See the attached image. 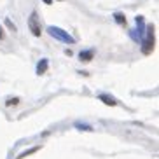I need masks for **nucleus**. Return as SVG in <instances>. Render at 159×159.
Instances as JSON below:
<instances>
[{"instance_id":"nucleus-1","label":"nucleus","mask_w":159,"mask_h":159,"mask_svg":"<svg viewBox=\"0 0 159 159\" xmlns=\"http://www.w3.org/2000/svg\"><path fill=\"white\" fill-rule=\"evenodd\" d=\"M140 42H142V52L143 54H150V52L154 51L156 39H154V26L152 25L145 26V33H143V37H142Z\"/></svg>"},{"instance_id":"nucleus-2","label":"nucleus","mask_w":159,"mask_h":159,"mask_svg":"<svg viewBox=\"0 0 159 159\" xmlns=\"http://www.w3.org/2000/svg\"><path fill=\"white\" fill-rule=\"evenodd\" d=\"M47 33H49L52 39L61 40L63 44H70V46H74V44H75V39L72 37L68 32H65L63 28H60V26H47Z\"/></svg>"},{"instance_id":"nucleus-3","label":"nucleus","mask_w":159,"mask_h":159,"mask_svg":"<svg viewBox=\"0 0 159 159\" xmlns=\"http://www.w3.org/2000/svg\"><path fill=\"white\" fill-rule=\"evenodd\" d=\"M28 28H30V32L33 33V37H40V35H42L40 21H39V16H37L35 11H33L32 14H30V18H28Z\"/></svg>"},{"instance_id":"nucleus-4","label":"nucleus","mask_w":159,"mask_h":159,"mask_svg":"<svg viewBox=\"0 0 159 159\" xmlns=\"http://www.w3.org/2000/svg\"><path fill=\"white\" fill-rule=\"evenodd\" d=\"M136 21V35H138V40H142L145 33V21H143V16H136L135 18Z\"/></svg>"},{"instance_id":"nucleus-5","label":"nucleus","mask_w":159,"mask_h":159,"mask_svg":"<svg viewBox=\"0 0 159 159\" xmlns=\"http://www.w3.org/2000/svg\"><path fill=\"white\" fill-rule=\"evenodd\" d=\"M98 100H100V102H103L105 105H108V107H116V105H117V100L114 98V96H110V94H107V93L98 94Z\"/></svg>"},{"instance_id":"nucleus-6","label":"nucleus","mask_w":159,"mask_h":159,"mask_svg":"<svg viewBox=\"0 0 159 159\" xmlns=\"http://www.w3.org/2000/svg\"><path fill=\"white\" fill-rule=\"evenodd\" d=\"M93 58H94V51H93V49H88V51H80L79 52V60L82 61V63H89Z\"/></svg>"},{"instance_id":"nucleus-7","label":"nucleus","mask_w":159,"mask_h":159,"mask_svg":"<svg viewBox=\"0 0 159 159\" xmlns=\"http://www.w3.org/2000/svg\"><path fill=\"white\" fill-rule=\"evenodd\" d=\"M47 66H49V60L42 58V60L37 63V75H44L47 72Z\"/></svg>"},{"instance_id":"nucleus-8","label":"nucleus","mask_w":159,"mask_h":159,"mask_svg":"<svg viewBox=\"0 0 159 159\" xmlns=\"http://www.w3.org/2000/svg\"><path fill=\"white\" fill-rule=\"evenodd\" d=\"M77 129H80V131H94V128L91 126V124H88V122H80V121H77L74 124Z\"/></svg>"},{"instance_id":"nucleus-9","label":"nucleus","mask_w":159,"mask_h":159,"mask_svg":"<svg viewBox=\"0 0 159 159\" xmlns=\"http://www.w3.org/2000/svg\"><path fill=\"white\" fill-rule=\"evenodd\" d=\"M114 19H116V23H119V25H126V16L122 14V12H116V14H114Z\"/></svg>"},{"instance_id":"nucleus-10","label":"nucleus","mask_w":159,"mask_h":159,"mask_svg":"<svg viewBox=\"0 0 159 159\" xmlns=\"http://www.w3.org/2000/svg\"><path fill=\"white\" fill-rule=\"evenodd\" d=\"M40 149V147H33V149H30V150H25V152H21V154L18 156V159H23V157H26V156H30V154H33V152H37V150Z\"/></svg>"},{"instance_id":"nucleus-11","label":"nucleus","mask_w":159,"mask_h":159,"mask_svg":"<svg viewBox=\"0 0 159 159\" xmlns=\"http://www.w3.org/2000/svg\"><path fill=\"white\" fill-rule=\"evenodd\" d=\"M5 26H7V28H9L11 32H16V25L12 23L11 19H5Z\"/></svg>"},{"instance_id":"nucleus-12","label":"nucleus","mask_w":159,"mask_h":159,"mask_svg":"<svg viewBox=\"0 0 159 159\" xmlns=\"http://www.w3.org/2000/svg\"><path fill=\"white\" fill-rule=\"evenodd\" d=\"M18 103H19V98H9L7 102H5V105L11 107V105H18Z\"/></svg>"},{"instance_id":"nucleus-13","label":"nucleus","mask_w":159,"mask_h":159,"mask_svg":"<svg viewBox=\"0 0 159 159\" xmlns=\"http://www.w3.org/2000/svg\"><path fill=\"white\" fill-rule=\"evenodd\" d=\"M5 37V33H4V28H2V25H0V40Z\"/></svg>"},{"instance_id":"nucleus-14","label":"nucleus","mask_w":159,"mask_h":159,"mask_svg":"<svg viewBox=\"0 0 159 159\" xmlns=\"http://www.w3.org/2000/svg\"><path fill=\"white\" fill-rule=\"evenodd\" d=\"M42 2H44V4H47V5H51V4H52V0H42Z\"/></svg>"}]
</instances>
